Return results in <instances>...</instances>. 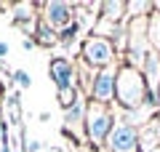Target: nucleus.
Returning <instances> with one entry per match:
<instances>
[{
    "label": "nucleus",
    "mask_w": 160,
    "mask_h": 152,
    "mask_svg": "<svg viewBox=\"0 0 160 152\" xmlns=\"http://www.w3.org/2000/svg\"><path fill=\"white\" fill-rule=\"evenodd\" d=\"M155 11H160V0H155Z\"/></svg>",
    "instance_id": "23"
},
{
    "label": "nucleus",
    "mask_w": 160,
    "mask_h": 152,
    "mask_svg": "<svg viewBox=\"0 0 160 152\" xmlns=\"http://www.w3.org/2000/svg\"><path fill=\"white\" fill-rule=\"evenodd\" d=\"M144 99H147V80H144L142 69L120 62L118 80H115V104H118V109L120 112L139 109L144 104Z\"/></svg>",
    "instance_id": "1"
},
{
    "label": "nucleus",
    "mask_w": 160,
    "mask_h": 152,
    "mask_svg": "<svg viewBox=\"0 0 160 152\" xmlns=\"http://www.w3.org/2000/svg\"><path fill=\"white\" fill-rule=\"evenodd\" d=\"M139 141H142V131L133 128L131 123H126L118 115L115 128L109 134L107 144H104V152H139Z\"/></svg>",
    "instance_id": "5"
},
{
    "label": "nucleus",
    "mask_w": 160,
    "mask_h": 152,
    "mask_svg": "<svg viewBox=\"0 0 160 152\" xmlns=\"http://www.w3.org/2000/svg\"><path fill=\"white\" fill-rule=\"evenodd\" d=\"M147 35H149V45L152 51H160V11H155L147 22Z\"/></svg>",
    "instance_id": "15"
},
{
    "label": "nucleus",
    "mask_w": 160,
    "mask_h": 152,
    "mask_svg": "<svg viewBox=\"0 0 160 152\" xmlns=\"http://www.w3.org/2000/svg\"><path fill=\"white\" fill-rule=\"evenodd\" d=\"M86 118H88V99L86 96H80L78 104L69 107L64 112V120H62V134L67 136L72 144H88L86 139Z\"/></svg>",
    "instance_id": "4"
},
{
    "label": "nucleus",
    "mask_w": 160,
    "mask_h": 152,
    "mask_svg": "<svg viewBox=\"0 0 160 152\" xmlns=\"http://www.w3.org/2000/svg\"><path fill=\"white\" fill-rule=\"evenodd\" d=\"M11 22H13V27H22V29H27L29 32V38H32V32H35V24H38V19H40V8H38V3H16V6L11 8Z\"/></svg>",
    "instance_id": "9"
},
{
    "label": "nucleus",
    "mask_w": 160,
    "mask_h": 152,
    "mask_svg": "<svg viewBox=\"0 0 160 152\" xmlns=\"http://www.w3.org/2000/svg\"><path fill=\"white\" fill-rule=\"evenodd\" d=\"M8 104V125H13V128H22V94L19 91H11L6 99Z\"/></svg>",
    "instance_id": "14"
},
{
    "label": "nucleus",
    "mask_w": 160,
    "mask_h": 152,
    "mask_svg": "<svg viewBox=\"0 0 160 152\" xmlns=\"http://www.w3.org/2000/svg\"><path fill=\"white\" fill-rule=\"evenodd\" d=\"M158 101H160V88H158Z\"/></svg>",
    "instance_id": "24"
},
{
    "label": "nucleus",
    "mask_w": 160,
    "mask_h": 152,
    "mask_svg": "<svg viewBox=\"0 0 160 152\" xmlns=\"http://www.w3.org/2000/svg\"><path fill=\"white\" fill-rule=\"evenodd\" d=\"M8 51H11V48H8V43H3V40H0V62L8 56Z\"/></svg>",
    "instance_id": "19"
},
{
    "label": "nucleus",
    "mask_w": 160,
    "mask_h": 152,
    "mask_svg": "<svg viewBox=\"0 0 160 152\" xmlns=\"http://www.w3.org/2000/svg\"><path fill=\"white\" fill-rule=\"evenodd\" d=\"M80 88H64V91H56V101H59V107L67 112L69 107H75L78 104V99H80Z\"/></svg>",
    "instance_id": "16"
},
{
    "label": "nucleus",
    "mask_w": 160,
    "mask_h": 152,
    "mask_svg": "<svg viewBox=\"0 0 160 152\" xmlns=\"http://www.w3.org/2000/svg\"><path fill=\"white\" fill-rule=\"evenodd\" d=\"M48 75H51L56 91H64V88H78V64L72 62L69 56H53L48 62Z\"/></svg>",
    "instance_id": "8"
},
{
    "label": "nucleus",
    "mask_w": 160,
    "mask_h": 152,
    "mask_svg": "<svg viewBox=\"0 0 160 152\" xmlns=\"http://www.w3.org/2000/svg\"><path fill=\"white\" fill-rule=\"evenodd\" d=\"M38 8H40V19L51 29H56V32H62L69 24H75V3H67V0H43V3H38Z\"/></svg>",
    "instance_id": "6"
},
{
    "label": "nucleus",
    "mask_w": 160,
    "mask_h": 152,
    "mask_svg": "<svg viewBox=\"0 0 160 152\" xmlns=\"http://www.w3.org/2000/svg\"><path fill=\"white\" fill-rule=\"evenodd\" d=\"M155 13V3L149 0H126V16L131 19H149Z\"/></svg>",
    "instance_id": "13"
},
{
    "label": "nucleus",
    "mask_w": 160,
    "mask_h": 152,
    "mask_svg": "<svg viewBox=\"0 0 160 152\" xmlns=\"http://www.w3.org/2000/svg\"><path fill=\"white\" fill-rule=\"evenodd\" d=\"M80 62L88 64L91 69H107V67H118L120 56L115 51L112 40L109 38H99V35H91L80 43Z\"/></svg>",
    "instance_id": "3"
},
{
    "label": "nucleus",
    "mask_w": 160,
    "mask_h": 152,
    "mask_svg": "<svg viewBox=\"0 0 160 152\" xmlns=\"http://www.w3.org/2000/svg\"><path fill=\"white\" fill-rule=\"evenodd\" d=\"M99 19H104V22H109V24H128L126 3H123V0H104L102 11H99Z\"/></svg>",
    "instance_id": "11"
},
{
    "label": "nucleus",
    "mask_w": 160,
    "mask_h": 152,
    "mask_svg": "<svg viewBox=\"0 0 160 152\" xmlns=\"http://www.w3.org/2000/svg\"><path fill=\"white\" fill-rule=\"evenodd\" d=\"M142 75L147 80V91L158 94V88H160V51H149V56L142 64Z\"/></svg>",
    "instance_id": "10"
},
{
    "label": "nucleus",
    "mask_w": 160,
    "mask_h": 152,
    "mask_svg": "<svg viewBox=\"0 0 160 152\" xmlns=\"http://www.w3.org/2000/svg\"><path fill=\"white\" fill-rule=\"evenodd\" d=\"M155 152H160V147H158V149H155Z\"/></svg>",
    "instance_id": "25"
},
{
    "label": "nucleus",
    "mask_w": 160,
    "mask_h": 152,
    "mask_svg": "<svg viewBox=\"0 0 160 152\" xmlns=\"http://www.w3.org/2000/svg\"><path fill=\"white\" fill-rule=\"evenodd\" d=\"M22 48H24V51H32V48H35V43H32V38H27V40H22Z\"/></svg>",
    "instance_id": "21"
},
{
    "label": "nucleus",
    "mask_w": 160,
    "mask_h": 152,
    "mask_svg": "<svg viewBox=\"0 0 160 152\" xmlns=\"http://www.w3.org/2000/svg\"><path fill=\"white\" fill-rule=\"evenodd\" d=\"M120 67V64H118ZM118 67H107V69H96L93 75L91 91H88V101L96 104H115V80H118Z\"/></svg>",
    "instance_id": "7"
},
{
    "label": "nucleus",
    "mask_w": 160,
    "mask_h": 152,
    "mask_svg": "<svg viewBox=\"0 0 160 152\" xmlns=\"http://www.w3.org/2000/svg\"><path fill=\"white\" fill-rule=\"evenodd\" d=\"M115 112L109 104H96V101H88V118H86V139L91 144V149H104L109 134L115 128Z\"/></svg>",
    "instance_id": "2"
},
{
    "label": "nucleus",
    "mask_w": 160,
    "mask_h": 152,
    "mask_svg": "<svg viewBox=\"0 0 160 152\" xmlns=\"http://www.w3.org/2000/svg\"><path fill=\"white\" fill-rule=\"evenodd\" d=\"M24 149H27V152H40V149H43V141H40V139H27V141H24Z\"/></svg>",
    "instance_id": "18"
},
{
    "label": "nucleus",
    "mask_w": 160,
    "mask_h": 152,
    "mask_svg": "<svg viewBox=\"0 0 160 152\" xmlns=\"http://www.w3.org/2000/svg\"><path fill=\"white\" fill-rule=\"evenodd\" d=\"M32 43L40 45V48H56V45H59V32H56V29H51L43 19H38L35 32H32Z\"/></svg>",
    "instance_id": "12"
},
{
    "label": "nucleus",
    "mask_w": 160,
    "mask_h": 152,
    "mask_svg": "<svg viewBox=\"0 0 160 152\" xmlns=\"http://www.w3.org/2000/svg\"><path fill=\"white\" fill-rule=\"evenodd\" d=\"M152 131H155V136H158V141H160V115L152 120Z\"/></svg>",
    "instance_id": "20"
},
{
    "label": "nucleus",
    "mask_w": 160,
    "mask_h": 152,
    "mask_svg": "<svg viewBox=\"0 0 160 152\" xmlns=\"http://www.w3.org/2000/svg\"><path fill=\"white\" fill-rule=\"evenodd\" d=\"M38 120H40V123H48V120H51V112H40Z\"/></svg>",
    "instance_id": "22"
},
{
    "label": "nucleus",
    "mask_w": 160,
    "mask_h": 152,
    "mask_svg": "<svg viewBox=\"0 0 160 152\" xmlns=\"http://www.w3.org/2000/svg\"><path fill=\"white\" fill-rule=\"evenodd\" d=\"M11 83L16 85L19 91H27L29 85H32V78H29V72H24V69H13L11 72Z\"/></svg>",
    "instance_id": "17"
}]
</instances>
